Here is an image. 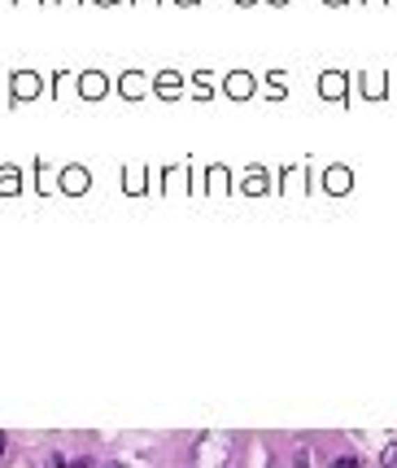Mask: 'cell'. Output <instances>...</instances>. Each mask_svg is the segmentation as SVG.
I'll return each instance as SVG.
<instances>
[{
  "mask_svg": "<svg viewBox=\"0 0 397 468\" xmlns=\"http://www.w3.org/2000/svg\"><path fill=\"white\" fill-rule=\"evenodd\" d=\"M332 468H358V460L354 455H341V460H332Z\"/></svg>",
  "mask_w": 397,
  "mask_h": 468,
  "instance_id": "3",
  "label": "cell"
},
{
  "mask_svg": "<svg viewBox=\"0 0 397 468\" xmlns=\"http://www.w3.org/2000/svg\"><path fill=\"white\" fill-rule=\"evenodd\" d=\"M5 446H9V438H5V433H0V455H5Z\"/></svg>",
  "mask_w": 397,
  "mask_h": 468,
  "instance_id": "4",
  "label": "cell"
},
{
  "mask_svg": "<svg viewBox=\"0 0 397 468\" xmlns=\"http://www.w3.org/2000/svg\"><path fill=\"white\" fill-rule=\"evenodd\" d=\"M336 92H345V79L341 75H323V96H336Z\"/></svg>",
  "mask_w": 397,
  "mask_h": 468,
  "instance_id": "2",
  "label": "cell"
},
{
  "mask_svg": "<svg viewBox=\"0 0 397 468\" xmlns=\"http://www.w3.org/2000/svg\"><path fill=\"white\" fill-rule=\"evenodd\" d=\"M227 92H231V96H249V92H254V79H249V75H231V79H227Z\"/></svg>",
  "mask_w": 397,
  "mask_h": 468,
  "instance_id": "1",
  "label": "cell"
}]
</instances>
